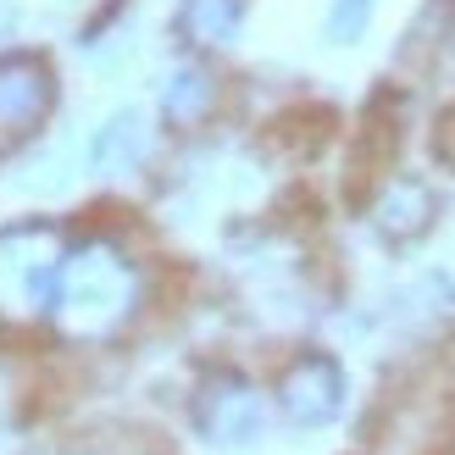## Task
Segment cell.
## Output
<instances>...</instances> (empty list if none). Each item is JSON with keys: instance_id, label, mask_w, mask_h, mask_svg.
I'll list each match as a JSON object with an SVG mask.
<instances>
[{"instance_id": "cell-9", "label": "cell", "mask_w": 455, "mask_h": 455, "mask_svg": "<svg viewBox=\"0 0 455 455\" xmlns=\"http://www.w3.org/2000/svg\"><path fill=\"white\" fill-rule=\"evenodd\" d=\"M244 17H250V0H178L172 34L184 39L195 56H217V51H234L239 44Z\"/></svg>"}, {"instance_id": "cell-3", "label": "cell", "mask_w": 455, "mask_h": 455, "mask_svg": "<svg viewBox=\"0 0 455 455\" xmlns=\"http://www.w3.org/2000/svg\"><path fill=\"white\" fill-rule=\"evenodd\" d=\"M189 417H195V434L217 444V450H234V444H256L261 427H267V400L261 389L234 367H217L195 383V400H189Z\"/></svg>"}, {"instance_id": "cell-8", "label": "cell", "mask_w": 455, "mask_h": 455, "mask_svg": "<svg viewBox=\"0 0 455 455\" xmlns=\"http://www.w3.org/2000/svg\"><path fill=\"white\" fill-rule=\"evenodd\" d=\"M150 145H156L150 117L123 106V111H111V117L95 128V140H89V172L95 178H128V172L145 167Z\"/></svg>"}, {"instance_id": "cell-4", "label": "cell", "mask_w": 455, "mask_h": 455, "mask_svg": "<svg viewBox=\"0 0 455 455\" xmlns=\"http://www.w3.org/2000/svg\"><path fill=\"white\" fill-rule=\"evenodd\" d=\"M56 67L39 51H6L0 56V140H28L56 111Z\"/></svg>"}, {"instance_id": "cell-12", "label": "cell", "mask_w": 455, "mask_h": 455, "mask_svg": "<svg viewBox=\"0 0 455 455\" xmlns=\"http://www.w3.org/2000/svg\"><path fill=\"white\" fill-rule=\"evenodd\" d=\"M17 22H22V6H17V0H0V44L17 34Z\"/></svg>"}, {"instance_id": "cell-5", "label": "cell", "mask_w": 455, "mask_h": 455, "mask_svg": "<svg viewBox=\"0 0 455 455\" xmlns=\"http://www.w3.org/2000/svg\"><path fill=\"white\" fill-rule=\"evenodd\" d=\"M350 378L328 350H300L278 378V411L294 427H328L339 411H345Z\"/></svg>"}, {"instance_id": "cell-11", "label": "cell", "mask_w": 455, "mask_h": 455, "mask_svg": "<svg viewBox=\"0 0 455 455\" xmlns=\"http://www.w3.org/2000/svg\"><path fill=\"white\" fill-rule=\"evenodd\" d=\"M434 156L455 172V106H450V111H439V123H434Z\"/></svg>"}, {"instance_id": "cell-1", "label": "cell", "mask_w": 455, "mask_h": 455, "mask_svg": "<svg viewBox=\"0 0 455 455\" xmlns=\"http://www.w3.org/2000/svg\"><path fill=\"white\" fill-rule=\"evenodd\" d=\"M145 294V272L117 239H67V256L56 272V294H51V316L67 339H111Z\"/></svg>"}, {"instance_id": "cell-2", "label": "cell", "mask_w": 455, "mask_h": 455, "mask_svg": "<svg viewBox=\"0 0 455 455\" xmlns=\"http://www.w3.org/2000/svg\"><path fill=\"white\" fill-rule=\"evenodd\" d=\"M67 256V234L44 217H22L0 228V316L6 323H34L51 311L56 272Z\"/></svg>"}, {"instance_id": "cell-10", "label": "cell", "mask_w": 455, "mask_h": 455, "mask_svg": "<svg viewBox=\"0 0 455 455\" xmlns=\"http://www.w3.org/2000/svg\"><path fill=\"white\" fill-rule=\"evenodd\" d=\"M372 17H378V0H328L323 34H328V44H355L372 28Z\"/></svg>"}, {"instance_id": "cell-6", "label": "cell", "mask_w": 455, "mask_h": 455, "mask_svg": "<svg viewBox=\"0 0 455 455\" xmlns=\"http://www.w3.org/2000/svg\"><path fill=\"white\" fill-rule=\"evenodd\" d=\"M217 106H222V73H217L206 56L178 61L172 73L162 78V95H156V111H162V123H167L172 133L206 128V123L217 117Z\"/></svg>"}, {"instance_id": "cell-7", "label": "cell", "mask_w": 455, "mask_h": 455, "mask_svg": "<svg viewBox=\"0 0 455 455\" xmlns=\"http://www.w3.org/2000/svg\"><path fill=\"white\" fill-rule=\"evenodd\" d=\"M439 217V195L427 178H411V172H395V178H383L378 184V200H372V228L383 239H395V244H411L422 239L427 228H434Z\"/></svg>"}]
</instances>
